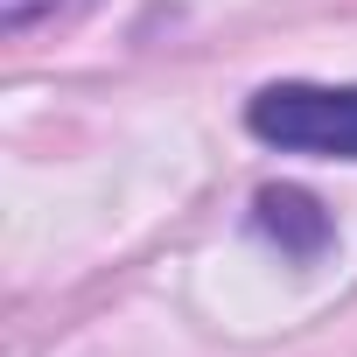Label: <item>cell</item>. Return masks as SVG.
<instances>
[{"label":"cell","instance_id":"cell-3","mask_svg":"<svg viewBox=\"0 0 357 357\" xmlns=\"http://www.w3.org/2000/svg\"><path fill=\"white\" fill-rule=\"evenodd\" d=\"M50 8H63V0H0V22H8L15 36L36 22V15H50Z\"/></svg>","mask_w":357,"mask_h":357},{"label":"cell","instance_id":"cell-2","mask_svg":"<svg viewBox=\"0 0 357 357\" xmlns=\"http://www.w3.org/2000/svg\"><path fill=\"white\" fill-rule=\"evenodd\" d=\"M259 231H273L287 252H315V245L329 238V218H322L315 197H301V190H266V197H259Z\"/></svg>","mask_w":357,"mask_h":357},{"label":"cell","instance_id":"cell-1","mask_svg":"<svg viewBox=\"0 0 357 357\" xmlns=\"http://www.w3.org/2000/svg\"><path fill=\"white\" fill-rule=\"evenodd\" d=\"M245 126L280 154L357 161V84H266L245 105Z\"/></svg>","mask_w":357,"mask_h":357}]
</instances>
